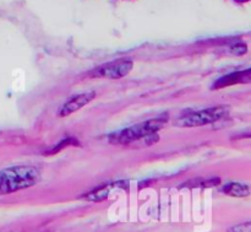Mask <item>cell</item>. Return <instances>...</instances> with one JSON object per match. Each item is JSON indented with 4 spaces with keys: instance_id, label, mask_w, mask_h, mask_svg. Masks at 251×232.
<instances>
[{
    "instance_id": "obj_4",
    "label": "cell",
    "mask_w": 251,
    "mask_h": 232,
    "mask_svg": "<svg viewBox=\"0 0 251 232\" xmlns=\"http://www.w3.org/2000/svg\"><path fill=\"white\" fill-rule=\"evenodd\" d=\"M134 68V61L130 58H120L117 60L108 61V63L102 64L97 66L90 73L91 78H100V79H117L125 78L129 75L130 71Z\"/></svg>"
},
{
    "instance_id": "obj_6",
    "label": "cell",
    "mask_w": 251,
    "mask_h": 232,
    "mask_svg": "<svg viewBox=\"0 0 251 232\" xmlns=\"http://www.w3.org/2000/svg\"><path fill=\"white\" fill-rule=\"evenodd\" d=\"M245 84H251V68L233 71V73L222 76L213 84L212 88L213 90H221V88L229 87V86L245 85Z\"/></svg>"
},
{
    "instance_id": "obj_8",
    "label": "cell",
    "mask_w": 251,
    "mask_h": 232,
    "mask_svg": "<svg viewBox=\"0 0 251 232\" xmlns=\"http://www.w3.org/2000/svg\"><path fill=\"white\" fill-rule=\"evenodd\" d=\"M115 184H105V186L97 187V188H93L92 191H90L88 193H86L83 196V199L88 202H102L105 201L109 196V192L112 191L113 187Z\"/></svg>"
},
{
    "instance_id": "obj_11",
    "label": "cell",
    "mask_w": 251,
    "mask_h": 232,
    "mask_svg": "<svg viewBox=\"0 0 251 232\" xmlns=\"http://www.w3.org/2000/svg\"><path fill=\"white\" fill-rule=\"evenodd\" d=\"M221 183V179L218 177L215 178H206L199 181L198 184H194L193 187H200V188H213V187H217Z\"/></svg>"
},
{
    "instance_id": "obj_5",
    "label": "cell",
    "mask_w": 251,
    "mask_h": 232,
    "mask_svg": "<svg viewBox=\"0 0 251 232\" xmlns=\"http://www.w3.org/2000/svg\"><path fill=\"white\" fill-rule=\"evenodd\" d=\"M95 97H96L95 91H87V92L77 93V95L73 96V97L69 98L66 102L63 103V106L59 108L58 116L60 118L69 117L70 115L77 112V111H80L81 108L87 106L91 101L95 100Z\"/></svg>"
},
{
    "instance_id": "obj_9",
    "label": "cell",
    "mask_w": 251,
    "mask_h": 232,
    "mask_svg": "<svg viewBox=\"0 0 251 232\" xmlns=\"http://www.w3.org/2000/svg\"><path fill=\"white\" fill-rule=\"evenodd\" d=\"M76 145H78L77 139H75V138H65V139L61 140L58 145H55V146H54L50 151L46 152V155H54V154H56V152L61 151V150L66 149V147L76 146Z\"/></svg>"
},
{
    "instance_id": "obj_10",
    "label": "cell",
    "mask_w": 251,
    "mask_h": 232,
    "mask_svg": "<svg viewBox=\"0 0 251 232\" xmlns=\"http://www.w3.org/2000/svg\"><path fill=\"white\" fill-rule=\"evenodd\" d=\"M228 53L232 54V56L242 57L248 53V46L245 43H243V42H237V43L232 44V46L228 48Z\"/></svg>"
},
{
    "instance_id": "obj_2",
    "label": "cell",
    "mask_w": 251,
    "mask_h": 232,
    "mask_svg": "<svg viewBox=\"0 0 251 232\" xmlns=\"http://www.w3.org/2000/svg\"><path fill=\"white\" fill-rule=\"evenodd\" d=\"M168 123V116L163 115L159 117L151 118L145 122L137 123L129 128L119 130V132L112 133L109 135V142L117 145H127L137 140L145 139L154 135Z\"/></svg>"
},
{
    "instance_id": "obj_12",
    "label": "cell",
    "mask_w": 251,
    "mask_h": 232,
    "mask_svg": "<svg viewBox=\"0 0 251 232\" xmlns=\"http://www.w3.org/2000/svg\"><path fill=\"white\" fill-rule=\"evenodd\" d=\"M227 232H251V221L238 224L228 229Z\"/></svg>"
},
{
    "instance_id": "obj_3",
    "label": "cell",
    "mask_w": 251,
    "mask_h": 232,
    "mask_svg": "<svg viewBox=\"0 0 251 232\" xmlns=\"http://www.w3.org/2000/svg\"><path fill=\"white\" fill-rule=\"evenodd\" d=\"M229 113H230L229 106H226V105L215 106V107L205 108V110L189 113V115L179 118V119L176 122V125L180 128L203 127V125L212 124V123L226 119V118L229 116Z\"/></svg>"
},
{
    "instance_id": "obj_1",
    "label": "cell",
    "mask_w": 251,
    "mask_h": 232,
    "mask_svg": "<svg viewBox=\"0 0 251 232\" xmlns=\"http://www.w3.org/2000/svg\"><path fill=\"white\" fill-rule=\"evenodd\" d=\"M41 172L33 166H14L0 171V196L24 191L36 186Z\"/></svg>"
},
{
    "instance_id": "obj_7",
    "label": "cell",
    "mask_w": 251,
    "mask_h": 232,
    "mask_svg": "<svg viewBox=\"0 0 251 232\" xmlns=\"http://www.w3.org/2000/svg\"><path fill=\"white\" fill-rule=\"evenodd\" d=\"M221 192L233 198H245V197L251 196V187L242 182H229L222 187Z\"/></svg>"
}]
</instances>
